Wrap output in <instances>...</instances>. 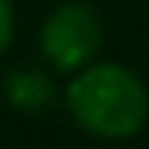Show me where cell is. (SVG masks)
I'll use <instances>...</instances> for the list:
<instances>
[{"label": "cell", "mask_w": 149, "mask_h": 149, "mask_svg": "<svg viewBox=\"0 0 149 149\" xmlns=\"http://www.w3.org/2000/svg\"><path fill=\"white\" fill-rule=\"evenodd\" d=\"M66 106L86 133L126 139L143 129L149 116V93L133 70L100 63L73 76L66 86Z\"/></svg>", "instance_id": "1"}, {"label": "cell", "mask_w": 149, "mask_h": 149, "mask_svg": "<svg viewBox=\"0 0 149 149\" xmlns=\"http://www.w3.org/2000/svg\"><path fill=\"white\" fill-rule=\"evenodd\" d=\"M103 27L100 13L90 3H63L47 17L40 33L43 56L56 70H80L90 63V56L100 50Z\"/></svg>", "instance_id": "2"}, {"label": "cell", "mask_w": 149, "mask_h": 149, "mask_svg": "<svg viewBox=\"0 0 149 149\" xmlns=\"http://www.w3.org/2000/svg\"><path fill=\"white\" fill-rule=\"evenodd\" d=\"M7 96L20 109H43L53 103V83L43 73H37V70L20 66L7 76Z\"/></svg>", "instance_id": "3"}, {"label": "cell", "mask_w": 149, "mask_h": 149, "mask_svg": "<svg viewBox=\"0 0 149 149\" xmlns=\"http://www.w3.org/2000/svg\"><path fill=\"white\" fill-rule=\"evenodd\" d=\"M10 37H13V7L10 0H0V53L7 50Z\"/></svg>", "instance_id": "4"}]
</instances>
